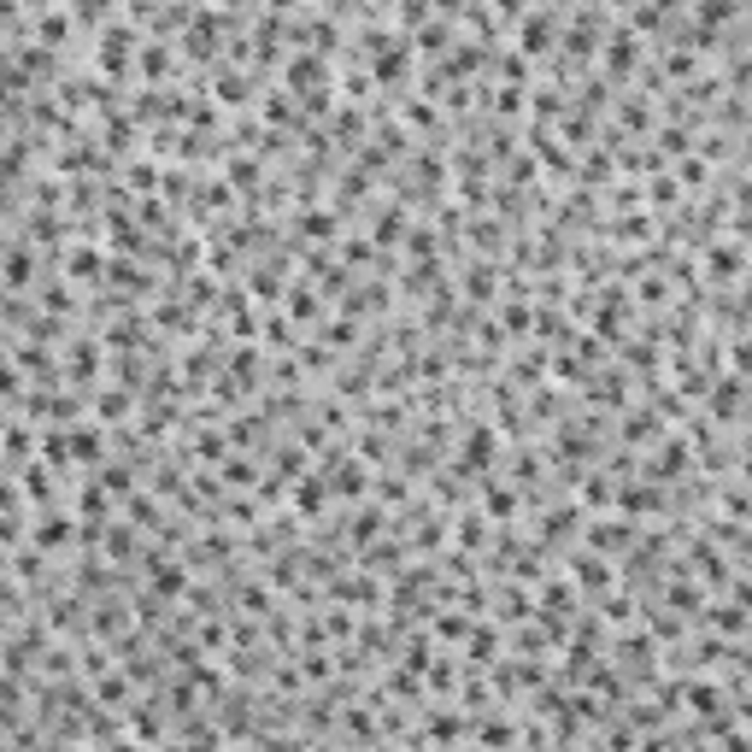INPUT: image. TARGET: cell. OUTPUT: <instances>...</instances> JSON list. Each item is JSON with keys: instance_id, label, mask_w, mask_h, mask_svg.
Listing matches in <instances>:
<instances>
[{"instance_id": "cell-1", "label": "cell", "mask_w": 752, "mask_h": 752, "mask_svg": "<svg viewBox=\"0 0 752 752\" xmlns=\"http://www.w3.org/2000/svg\"><path fill=\"white\" fill-rule=\"evenodd\" d=\"M71 535H83V524H71V517H47V511H42V524H36V547H42V553H47V547H65Z\"/></svg>"}, {"instance_id": "cell-2", "label": "cell", "mask_w": 752, "mask_h": 752, "mask_svg": "<svg viewBox=\"0 0 752 752\" xmlns=\"http://www.w3.org/2000/svg\"><path fill=\"white\" fill-rule=\"evenodd\" d=\"M129 688H136V676H129V670H124V676H118V670H106V676L95 682V706H124Z\"/></svg>"}, {"instance_id": "cell-3", "label": "cell", "mask_w": 752, "mask_h": 752, "mask_svg": "<svg viewBox=\"0 0 752 752\" xmlns=\"http://www.w3.org/2000/svg\"><path fill=\"white\" fill-rule=\"evenodd\" d=\"M124 59H129V29H112L100 42V71H124Z\"/></svg>"}, {"instance_id": "cell-4", "label": "cell", "mask_w": 752, "mask_h": 752, "mask_svg": "<svg viewBox=\"0 0 752 752\" xmlns=\"http://www.w3.org/2000/svg\"><path fill=\"white\" fill-rule=\"evenodd\" d=\"M129 735H136V740H159V735H165L159 711L153 706H129Z\"/></svg>"}, {"instance_id": "cell-5", "label": "cell", "mask_w": 752, "mask_h": 752, "mask_svg": "<svg viewBox=\"0 0 752 752\" xmlns=\"http://www.w3.org/2000/svg\"><path fill=\"white\" fill-rule=\"evenodd\" d=\"M488 459H494V429H483V424H476V429H470V441H465V465H476V470H483Z\"/></svg>"}, {"instance_id": "cell-6", "label": "cell", "mask_w": 752, "mask_h": 752, "mask_svg": "<svg viewBox=\"0 0 752 752\" xmlns=\"http://www.w3.org/2000/svg\"><path fill=\"white\" fill-rule=\"evenodd\" d=\"M6 288H12V294H24V288H29V253H24V242H12V253H6Z\"/></svg>"}, {"instance_id": "cell-7", "label": "cell", "mask_w": 752, "mask_h": 752, "mask_svg": "<svg viewBox=\"0 0 752 752\" xmlns=\"http://www.w3.org/2000/svg\"><path fill=\"white\" fill-rule=\"evenodd\" d=\"M147 570H153V594H183L188 588V570H177V565H159L153 558Z\"/></svg>"}, {"instance_id": "cell-8", "label": "cell", "mask_w": 752, "mask_h": 752, "mask_svg": "<svg viewBox=\"0 0 752 752\" xmlns=\"http://www.w3.org/2000/svg\"><path fill=\"white\" fill-rule=\"evenodd\" d=\"M65 270H71L77 283H88V277H100V270H106V259H100L95 247H77V253L65 259Z\"/></svg>"}, {"instance_id": "cell-9", "label": "cell", "mask_w": 752, "mask_h": 752, "mask_svg": "<svg viewBox=\"0 0 752 752\" xmlns=\"http://www.w3.org/2000/svg\"><path fill=\"white\" fill-rule=\"evenodd\" d=\"M588 541L606 547V553H617V547H629V524H588Z\"/></svg>"}, {"instance_id": "cell-10", "label": "cell", "mask_w": 752, "mask_h": 752, "mask_svg": "<svg viewBox=\"0 0 752 752\" xmlns=\"http://www.w3.org/2000/svg\"><path fill=\"white\" fill-rule=\"evenodd\" d=\"M576 583H588V588H606V583H611L606 558H594V553H576Z\"/></svg>"}, {"instance_id": "cell-11", "label": "cell", "mask_w": 752, "mask_h": 752, "mask_svg": "<svg viewBox=\"0 0 752 752\" xmlns=\"http://www.w3.org/2000/svg\"><path fill=\"white\" fill-rule=\"evenodd\" d=\"M100 447H106V441H100V429H77V435H71V459H77V465L100 459Z\"/></svg>"}, {"instance_id": "cell-12", "label": "cell", "mask_w": 752, "mask_h": 752, "mask_svg": "<svg viewBox=\"0 0 752 752\" xmlns=\"http://www.w3.org/2000/svg\"><path fill=\"white\" fill-rule=\"evenodd\" d=\"M494 647H500V635H494L488 624L470 629V658H476V665H488V658H494Z\"/></svg>"}, {"instance_id": "cell-13", "label": "cell", "mask_w": 752, "mask_h": 752, "mask_svg": "<svg viewBox=\"0 0 752 752\" xmlns=\"http://www.w3.org/2000/svg\"><path fill=\"white\" fill-rule=\"evenodd\" d=\"M129 524H136V529H153L159 524V500L153 494H136V500H129Z\"/></svg>"}, {"instance_id": "cell-14", "label": "cell", "mask_w": 752, "mask_h": 752, "mask_svg": "<svg viewBox=\"0 0 752 752\" xmlns=\"http://www.w3.org/2000/svg\"><path fill=\"white\" fill-rule=\"evenodd\" d=\"M100 488H106V494H129L136 476H129V465H106V470H100Z\"/></svg>"}, {"instance_id": "cell-15", "label": "cell", "mask_w": 752, "mask_h": 752, "mask_svg": "<svg viewBox=\"0 0 752 752\" xmlns=\"http://www.w3.org/2000/svg\"><path fill=\"white\" fill-rule=\"evenodd\" d=\"M688 706H694L699 717H717V688H711V682H694V688H688Z\"/></svg>"}, {"instance_id": "cell-16", "label": "cell", "mask_w": 752, "mask_h": 752, "mask_svg": "<svg viewBox=\"0 0 752 752\" xmlns=\"http://www.w3.org/2000/svg\"><path fill=\"white\" fill-rule=\"evenodd\" d=\"M324 488H329L324 476H312V483H300V488H294V506H300V511H318V506H324Z\"/></svg>"}, {"instance_id": "cell-17", "label": "cell", "mask_w": 752, "mask_h": 752, "mask_svg": "<svg viewBox=\"0 0 752 752\" xmlns=\"http://www.w3.org/2000/svg\"><path fill=\"white\" fill-rule=\"evenodd\" d=\"M42 306H47V312H71V306H77V294H71L65 283H54V288H42Z\"/></svg>"}, {"instance_id": "cell-18", "label": "cell", "mask_w": 752, "mask_h": 752, "mask_svg": "<svg viewBox=\"0 0 752 752\" xmlns=\"http://www.w3.org/2000/svg\"><path fill=\"white\" fill-rule=\"evenodd\" d=\"M583 500H588V506H606V500H617V488H611L606 476H588V483H583Z\"/></svg>"}, {"instance_id": "cell-19", "label": "cell", "mask_w": 752, "mask_h": 752, "mask_svg": "<svg viewBox=\"0 0 752 752\" xmlns=\"http://www.w3.org/2000/svg\"><path fill=\"white\" fill-rule=\"evenodd\" d=\"M711 624L723 629V635H740V629H747V617H740L735 606H717V611H711Z\"/></svg>"}, {"instance_id": "cell-20", "label": "cell", "mask_w": 752, "mask_h": 752, "mask_svg": "<svg viewBox=\"0 0 752 752\" xmlns=\"http://www.w3.org/2000/svg\"><path fill=\"white\" fill-rule=\"evenodd\" d=\"M383 529V506H370V511H359V524H353V541H370Z\"/></svg>"}, {"instance_id": "cell-21", "label": "cell", "mask_w": 752, "mask_h": 752, "mask_svg": "<svg viewBox=\"0 0 752 752\" xmlns=\"http://www.w3.org/2000/svg\"><path fill=\"white\" fill-rule=\"evenodd\" d=\"M365 488V470L359 465H341V476H335V494H359Z\"/></svg>"}, {"instance_id": "cell-22", "label": "cell", "mask_w": 752, "mask_h": 752, "mask_svg": "<svg viewBox=\"0 0 752 752\" xmlns=\"http://www.w3.org/2000/svg\"><path fill=\"white\" fill-rule=\"evenodd\" d=\"M95 412H100V417H124V412H129V394H100Z\"/></svg>"}, {"instance_id": "cell-23", "label": "cell", "mask_w": 752, "mask_h": 752, "mask_svg": "<svg viewBox=\"0 0 752 752\" xmlns=\"http://www.w3.org/2000/svg\"><path fill=\"white\" fill-rule=\"evenodd\" d=\"M647 188H653V194H647L653 206H676V183H670V177H653Z\"/></svg>"}, {"instance_id": "cell-24", "label": "cell", "mask_w": 752, "mask_h": 752, "mask_svg": "<svg viewBox=\"0 0 752 752\" xmlns=\"http://www.w3.org/2000/svg\"><path fill=\"white\" fill-rule=\"evenodd\" d=\"M224 483H253V465H247V459H224Z\"/></svg>"}, {"instance_id": "cell-25", "label": "cell", "mask_w": 752, "mask_h": 752, "mask_svg": "<svg viewBox=\"0 0 752 752\" xmlns=\"http://www.w3.org/2000/svg\"><path fill=\"white\" fill-rule=\"evenodd\" d=\"M511 723H483V747H511Z\"/></svg>"}, {"instance_id": "cell-26", "label": "cell", "mask_w": 752, "mask_h": 752, "mask_svg": "<svg viewBox=\"0 0 752 752\" xmlns=\"http://www.w3.org/2000/svg\"><path fill=\"white\" fill-rule=\"evenodd\" d=\"M265 335L277 341V347H294V324H288V318H270V324H265Z\"/></svg>"}, {"instance_id": "cell-27", "label": "cell", "mask_w": 752, "mask_h": 752, "mask_svg": "<svg viewBox=\"0 0 752 752\" xmlns=\"http://www.w3.org/2000/svg\"><path fill=\"white\" fill-rule=\"evenodd\" d=\"M429 735H435V740H459V735H465V723H459V717H435Z\"/></svg>"}, {"instance_id": "cell-28", "label": "cell", "mask_w": 752, "mask_h": 752, "mask_svg": "<svg viewBox=\"0 0 752 752\" xmlns=\"http://www.w3.org/2000/svg\"><path fill=\"white\" fill-rule=\"evenodd\" d=\"M647 435H653V417H647V412H635V417L624 424V441H647Z\"/></svg>"}, {"instance_id": "cell-29", "label": "cell", "mask_w": 752, "mask_h": 752, "mask_svg": "<svg viewBox=\"0 0 752 752\" xmlns=\"http://www.w3.org/2000/svg\"><path fill=\"white\" fill-rule=\"evenodd\" d=\"M658 506V494H647V488H629L624 494V511H653Z\"/></svg>"}, {"instance_id": "cell-30", "label": "cell", "mask_w": 752, "mask_h": 752, "mask_svg": "<svg viewBox=\"0 0 752 752\" xmlns=\"http://www.w3.org/2000/svg\"><path fill=\"white\" fill-rule=\"evenodd\" d=\"M136 524H124V529H112V558H129L136 553V535H129Z\"/></svg>"}, {"instance_id": "cell-31", "label": "cell", "mask_w": 752, "mask_h": 752, "mask_svg": "<svg viewBox=\"0 0 752 752\" xmlns=\"http://www.w3.org/2000/svg\"><path fill=\"white\" fill-rule=\"evenodd\" d=\"M488 511H494V517H506V511H517V500H511L506 488H488Z\"/></svg>"}, {"instance_id": "cell-32", "label": "cell", "mask_w": 752, "mask_h": 752, "mask_svg": "<svg viewBox=\"0 0 752 752\" xmlns=\"http://www.w3.org/2000/svg\"><path fill=\"white\" fill-rule=\"evenodd\" d=\"M288 306H294V318H312V312H318V300H312V288H294V300H288Z\"/></svg>"}, {"instance_id": "cell-33", "label": "cell", "mask_w": 752, "mask_h": 752, "mask_svg": "<svg viewBox=\"0 0 752 752\" xmlns=\"http://www.w3.org/2000/svg\"><path fill=\"white\" fill-rule=\"evenodd\" d=\"M376 494L394 506V500H406V483H400V476H383V483H376Z\"/></svg>"}, {"instance_id": "cell-34", "label": "cell", "mask_w": 752, "mask_h": 752, "mask_svg": "<svg viewBox=\"0 0 752 752\" xmlns=\"http://www.w3.org/2000/svg\"><path fill=\"white\" fill-rule=\"evenodd\" d=\"M224 453V435H218V429H206V435H200V459H218Z\"/></svg>"}, {"instance_id": "cell-35", "label": "cell", "mask_w": 752, "mask_h": 752, "mask_svg": "<svg viewBox=\"0 0 752 752\" xmlns=\"http://www.w3.org/2000/svg\"><path fill=\"white\" fill-rule=\"evenodd\" d=\"M388 688H394V694H417V676H412V670H394V676H388Z\"/></svg>"}, {"instance_id": "cell-36", "label": "cell", "mask_w": 752, "mask_h": 752, "mask_svg": "<svg viewBox=\"0 0 752 752\" xmlns=\"http://www.w3.org/2000/svg\"><path fill=\"white\" fill-rule=\"evenodd\" d=\"M165 65H170V59H165V47H147V54H142V71H165Z\"/></svg>"}, {"instance_id": "cell-37", "label": "cell", "mask_w": 752, "mask_h": 752, "mask_svg": "<svg viewBox=\"0 0 752 752\" xmlns=\"http://www.w3.org/2000/svg\"><path fill=\"white\" fill-rule=\"evenodd\" d=\"M441 635H447V640H459V635H470V624H465V617H441Z\"/></svg>"}, {"instance_id": "cell-38", "label": "cell", "mask_w": 752, "mask_h": 752, "mask_svg": "<svg viewBox=\"0 0 752 752\" xmlns=\"http://www.w3.org/2000/svg\"><path fill=\"white\" fill-rule=\"evenodd\" d=\"M723 752H752V740L740 735V729H729V735H723Z\"/></svg>"}, {"instance_id": "cell-39", "label": "cell", "mask_w": 752, "mask_h": 752, "mask_svg": "<svg viewBox=\"0 0 752 752\" xmlns=\"http://www.w3.org/2000/svg\"><path fill=\"white\" fill-rule=\"evenodd\" d=\"M459 541H470V547L483 541V524H476V511H470V524H459Z\"/></svg>"}, {"instance_id": "cell-40", "label": "cell", "mask_w": 752, "mask_h": 752, "mask_svg": "<svg viewBox=\"0 0 752 752\" xmlns=\"http://www.w3.org/2000/svg\"><path fill=\"white\" fill-rule=\"evenodd\" d=\"M429 682H435V688H453V665H429Z\"/></svg>"}, {"instance_id": "cell-41", "label": "cell", "mask_w": 752, "mask_h": 752, "mask_svg": "<svg viewBox=\"0 0 752 752\" xmlns=\"http://www.w3.org/2000/svg\"><path fill=\"white\" fill-rule=\"evenodd\" d=\"M100 752H142V747H136V740H106Z\"/></svg>"}, {"instance_id": "cell-42", "label": "cell", "mask_w": 752, "mask_h": 752, "mask_svg": "<svg viewBox=\"0 0 752 752\" xmlns=\"http://www.w3.org/2000/svg\"><path fill=\"white\" fill-rule=\"evenodd\" d=\"M735 594H740V599H747V606H752V583H740V588H735Z\"/></svg>"}]
</instances>
